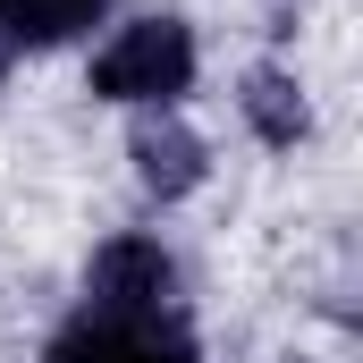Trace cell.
Segmentation results:
<instances>
[{
    "label": "cell",
    "mask_w": 363,
    "mask_h": 363,
    "mask_svg": "<svg viewBox=\"0 0 363 363\" xmlns=\"http://www.w3.org/2000/svg\"><path fill=\"white\" fill-rule=\"evenodd\" d=\"M186 85H194V34L178 17H135L93 60V93H110V101H178Z\"/></svg>",
    "instance_id": "cell-1"
},
{
    "label": "cell",
    "mask_w": 363,
    "mask_h": 363,
    "mask_svg": "<svg viewBox=\"0 0 363 363\" xmlns=\"http://www.w3.org/2000/svg\"><path fill=\"white\" fill-rule=\"evenodd\" d=\"M169 296H178V271L144 237H110L85 271V313L93 321H169Z\"/></svg>",
    "instance_id": "cell-2"
},
{
    "label": "cell",
    "mask_w": 363,
    "mask_h": 363,
    "mask_svg": "<svg viewBox=\"0 0 363 363\" xmlns=\"http://www.w3.org/2000/svg\"><path fill=\"white\" fill-rule=\"evenodd\" d=\"M51 363H194V347H186L169 321H77L60 347H51Z\"/></svg>",
    "instance_id": "cell-3"
},
{
    "label": "cell",
    "mask_w": 363,
    "mask_h": 363,
    "mask_svg": "<svg viewBox=\"0 0 363 363\" xmlns=\"http://www.w3.org/2000/svg\"><path fill=\"white\" fill-rule=\"evenodd\" d=\"M127 152H135V178L152 194H194L203 186V135L178 127V118H135Z\"/></svg>",
    "instance_id": "cell-4"
},
{
    "label": "cell",
    "mask_w": 363,
    "mask_h": 363,
    "mask_svg": "<svg viewBox=\"0 0 363 363\" xmlns=\"http://www.w3.org/2000/svg\"><path fill=\"white\" fill-rule=\"evenodd\" d=\"M101 0H0V43L9 51H51V43H77Z\"/></svg>",
    "instance_id": "cell-5"
},
{
    "label": "cell",
    "mask_w": 363,
    "mask_h": 363,
    "mask_svg": "<svg viewBox=\"0 0 363 363\" xmlns=\"http://www.w3.org/2000/svg\"><path fill=\"white\" fill-rule=\"evenodd\" d=\"M237 101H245V118H254V135H262V144H296V135H304V93L287 85L279 68H254Z\"/></svg>",
    "instance_id": "cell-6"
},
{
    "label": "cell",
    "mask_w": 363,
    "mask_h": 363,
    "mask_svg": "<svg viewBox=\"0 0 363 363\" xmlns=\"http://www.w3.org/2000/svg\"><path fill=\"white\" fill-rule=\"evenodd\" d=\"M0 77H9V43H0Z\"/></svg>",
    "instance_id": "cell-7"
}]
</instances>
